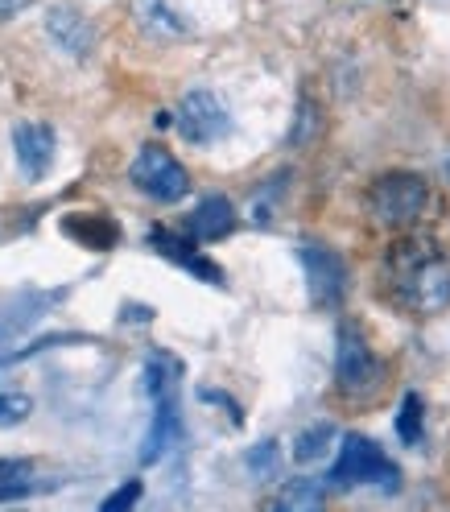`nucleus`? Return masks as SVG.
Segmentation results:
<instances>
[{"instance_id": "7", "label": "nucleus", "mask_w": 450, "mask_h": 512, "mask_svg": "<svg viewBox=\"0 0 450 512\" xmlns=\"http://www.w3.org/2000/svg\"><path fill=\"white\" fill-rule=\"evenodd\" d=\"M298 261L306 269V281H310V302L314 306H339L343 294H347V265L343 256L327 244H302L298 248Z\"/></svg>"}, {"instance_id": "18", "label": "nucleus", "mask_w": 450, "mask_h": 512, "mask_svg": "<svg viewBox=\"0 0 450 512\" xmlns=\"http://www.w3.org/2000/svg\"><path fill=\"white\" fill-rule=\"evenodd\" d=\"M29 413H34V401H29L25 393H0V430L21 426Z\"/></svg>"}, {"instance_id": "3", "label": "nucleus", "mask_w": 450, "mask_h": 512, "mask_svg": "<svg viewBox=\"0 0 450 512\" xmlns=\"http://www.w3.org/2000/svg\"><path fill=\"white\" fill-rule=\"evenodd\" d=\"M426 178L417 174H405V170H393L372 182L368 190V215L376 223H389V228H401V223H413L417 215L426 211Z\"/></svg>"}, {"instance_id": "2", "label": "nucleus", "mask_w": 450, "mask_h": 512, "mask_svg": "<svg viewBox=\"0 0 450 512\" xmlns=\"http://www.w3.org/2000/svg\"><path fill=\"white\" fill-rule=\"evenodd\" d=\"M331 488H384L401 492V467L380 451V446L364 434H347L339 442V459L327 471Z\"/></svg>"}, {"instance_id": "21", "label": "nucleus", "mask_w": 450, "mask_h": 512, "mask_svg": "<svg viewBox=\"0 0 450 512\" xmlns=\"http://www.w3.org/2000/svg\"><path fill=\"white\" fill-rule=\"evenodd\" d=\"M21 9H29V0H0V21H9V17H17Z\"/></svg>"}, {"instance_id": "8", "label": "nucleus", "mask_w": 450, "mask_h": 512, "mask_svg": "<svg viewBox=\"0 0 450 512\" xmlns=\"http://www.w3.org/2000/svg\"><path fill=\"white\" fill-rule=\"evenodd\" d=\"M13 149H17V166L25 178H46V170L54 166V128L25 120L13 128Z\"/></svg>"}, {"instance_id": "1", "label": "nucleus", "mask_w": 450, "mask_h": 512, "mask_svg": "<svg viewBox=\"0 0 450 512\" xmlns=\"http://www.w3.org/2000/svg\"><path fill=\"white\" fill-rule=\"evenodd\" d=\"M384 281L413 314H438L450 306V256L430 236H401L384 252Z\"/></svg>"}, {"instance_id": "15", "label": "nucleus", "mask_w": 450, "mask_h": 512, "mask_svg": "<svg viewBox=\"0 0 450 512\" xmlns=\"http://www.w3.org/2000/svg\"><path fill=\"white\" fill-rule=\"evenodd\" d=\"M422 413H426V405H422V397H417V393H409V397L401 401V413H397V438H401L405 446H417V442H422Z\"/></svg>"}, {"instance_id": "20", "label": "nucleus", "mask_w": 450, "mask_h": 512, "mask_svg": "<svg viewBox=\"0 0 450 512\" xmlns=\"http://www.w3.org/2000/svg\"><path fill=\"white\" fill-rule=\"evenodd\" d=\"M273 451H277L273 442H261V446H256L252 459H248V463H252V471H261V475H265V471H273V459H277Z\"/></svg>"}, {"instance_id": "13", "label": "nucleus", "mask_w": 450, "mask_h": 512, "mask_svg": "<svg viewBox=\"0 0 450 512\" xmlns=\"http://www.w3.org/2000/svg\"><path fill=\"white\" fill-rule=\"evenodd\" d=\"M38 488L34 459H0V500H17Z\"/></svg>"}, {"instance_id": "9", "label": "nucleus", "mask_w": 450, "mask_h": 512, "mask_svg": "<svg viewBox=\"0 0 450 512\" xmlns=\"http://www.w3.org/2000/svg\"><path fill=\"white\" fill-rule=\"evenodd\" d=\"M232 228H236V207L223 195H207L195 211L186 215L190 240H223V236H232Z\"/></svg>"}, {"instance_id": "14", "label": "nucleus", "mask_w": 450, "mask_h": 512, "mask_svg": "<svg viewBox=\"0 0 450 512\" xmlns=\"http://www.w3.org/2000/svg\"><path fill=\"white\" fill-rule=\"evenodd\" d=\"M174 380H178V364H174L170 356H153V360L145 364V389H149L153 401H157V397H170V393H174Z\"/></svg>"}, {"instance_id": "4", "label": "nucleus", "mask_w": 450, "mask_h": 512, "mask_svg": "<svg viewBox=\"0 0 450 512\" xmlns=\"http://www.w3.org/2000/svg\"><path fill=\"white\" fill-rule=\"evenodd\" d=\"M128 178H133V186L141 195H149L153 203H178L190 195V174L162 145H145L133 157V166H128Z\"/></svg>"}, {"instance_id": "16", "label": "nucleus", "mask_w": 450, "mask_h": 512, "mask_svg": "<svg viewBox=\"0 0 450 512\" xmlns=\"http://www.w3.org/2000/svg\"><path fill=\"white\" fill-rule=\"evenodd\" d=\"M277 508L294 512V508H323V488L310 484V479H294V484H285V492L277 496Z\"/></svg>"}, {"instance_id": "22", "label": "nucleus", "mask_w": 450, "mask_h": 512, "mask_svg": "<svg viewBox=\"0 0 450 512\" xmlns=\"http://www.w3.org/2000/svg\"><path fill=\"white\" fill-rule=\"evenodd\" d=\"M446 178H450V162H446Z\"/></svg>"}, {"instance_id": "19", "label": "nucleus", "mask_w": 450, "mask_h": 512, "mask_svg": "<svg viewBox=\"0 0 450 512\" xmlns=\"http://www.w3.org/2000/svg\"><path fill=\"white\" fill-rule=\"evenodd\" d=\"M137 500H141V484H137V479H128V484H124L120 492H112V496L104 500V512H120V508L137 504Z\"/></svg>"}, {"instance_id": "12", "label": "nucleus", "mask_w": 450, "mask_h": 512, "mask_svg": "<svg viewBox=\"0 0 450 512\" xmlns=\"http://www.w3.org/2000/svg\"><path fill=\"white\" fill-rule=\"evenodd\" d=\"M133 17L153 38H186L190 34V25L182 21V13H174L166 0H133Z\"/></svg>"}, {"instance_id": "6", "label": "nucleus", "mask_w": 450, "mask_h": 512, "mask_svg": "<svg viewBox=\"0 0 450 512\" xmlns=\"http://www.w3.org/2000/svg\"><path fill=\"white\" fill-rule=\"evenodd\" d=\"M335 380L343 393H376L380 384V360L372 356L368 339L356 327H339V351H335Z\"/></svg>"}, {"instance_id": "10", "label": "nucleus", "mask_w": 450, "mask_h": 512, "mask_svg": "<svg viewBox=\"0 0 450 512\" xmlns=\"http://www.w3.org/2000/svg\"><path fill=\"white\" fill-rule=\"evenodd\" d=\"M46 34H50L62 50H67V54H75V58H87L91 46H95V34H91V25L83 21V13L67 9V5L50 9V17H46Z\"/></svg>"}, {"instance_id": "17", "label": "nucleus", "mask_w": 450, "mask_h": 512, "mask_svg": "<svg viewBox=\"0 0 450 512\" xmlns=\"http://www.w3.org/2000/svg\"><path fill=\"white\" fill-rule=\"evenodd\" d=\"M335 438L331 426H318V430H302L298 442H294V459L298 463H310V459H323L327 455V442Z\"/></svg>"}, {"instance_id": "5", "label": "nucleus", "mask_w": 450, "mask_h": 512, "mask_svg": "<svg viewBox=\"0 0 450 512\" xmlns=\"http://www.w3.org/2000/svg\"><path fill=\"white\" fill-rule=\"evenodd\" d=\"M178 133L190 145H215L232 133V112L223 108V100L207 87L186 91L178 104Z\"/></svg>"}, {"instance_id": "11", "label": "nucleus", "mask_w": 450, "mask_h": 512, "mask_svg": "<svg viewBox=\"0 0 450 512\" xmlns=\"http://www.w3.org/2000/svg\"><path fill=\"white\" fill-rule=\"evenodd\" d=\"M149 244L157 248V252H162L166 256V261H174V265H182L186 273H195V277H203V281H223V273H219V265H211L207 261V256L195 248V244H190V240H182V236H170V232H162V228H157L153 236H149Z\"/></svg>"}]
</instances>
